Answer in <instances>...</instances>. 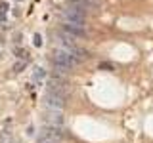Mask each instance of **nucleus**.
I'll return each mask as SVG.
<instances>
[{"mask_svg": "<svg viewBox=\"0 0 153 143\" xmlns=\"http://www.w3.org/2000/svg\"><path fill=\"white\" fill-rule=\"evenodd\" d=\"M33 42H35V46H42V38H40V35H35V36H33Z\"/></svg>", "mask_w": 153, "mask_h": 143, "instance_id": "f8f14e48", "label": "nucleus"}, {"mask_svg": "<svg viewBox=\"0 0 153 143\" xmlns=\"http://www.w3.org/2000/svg\"><path fill=\"white\" fill-rule=\"evenodd\" d=\"M0 57H2V54H0Z\"/></svg>", "mask_w": 153, "mask_h": 143, "instance_id": "2eb2a0df", "label": "nucleus"}, {"mask_svg": "<svg viewBox=\"0 0 153 143\" xmlns=\"http://www.w3.org/2000/svg\"><path fill=\"white\" fill-rule=\"evenodd\" d=\"M57 40H59V44L63 46V50H69V52H73L75 48H76V44H75V38L71 36V35H57Z\"/></svg>", "mask_w": 153, "mask_h": 143, "instance_id": "0eeeda50", "label": "nucleus"}, {"mask_svg": "<svg viewBox=\"0 0 153 143\" xmlns=\"http://www.w3.org/2000/svg\"><path fill=\"white\" fill-rule=\"evenodd\" d=\"M54 63H56V67H57L59 73H65V71L73 69V67L79 63V59H76L69 50H57L54 54Z\"/></svg>", "mask_w": 153, "mask_h": 143, "instance_id": "f257e3e1", "label": "nucleus"}, {"mask_svg": "<svg viewBox=\"0 0 153 143\" xmlns=\"http://www.w3.org/2000/svg\"><path fill=\"white\" fill-rule=\"evenodd\" d=\"M40 136H42V137H46V139H50V141H56V143H59V141L65 137V132L61 130V126H54V124H46V126L42 128Z\"/></svg>", "mask_w": 153, "mask_h": 143, "instance_id": "7ed1b4c3", "label": "nucleus"}, {"mask_svg": "<svg viewBox=\"0 0 153 143\" xmlns=\"http://www.w3.org/2000/svg\"><path fill=\"white\" fill-rule=\"evenodd\" d=\"M100 69H109V71H113V65H111V63H100Z\"/></svg>", "mask_w": 153, "mask_h": 143, "instance_id": "ddd939ff", "label": "nucleus"}, {"mask_svg": "<svg viewBox=\"0 0 153 143\" xmlns=\"http://www.w3.org/2000/svg\"><path fill=\"white\" fill-rule=\"evenodd\" d=\"M63 17L67 23H76V25H84L86 21V10L82 8H75V6H67L63 12Z\"/></svg>", "mask_w": 153, "mask_h": 143, "instance_id": "f03ea898", "label": "nucleus"}, {"mask_svg": "<svg viewBox=\"0 0 153 143\" xmlns=\"http://www.w3.org/2000/svg\"><path fill=\"white\" fill-rule=\"evenodd\" d=\"M13 139H12V133L10 132H2L0 133V143H12Z\"/></svg>", "mask_w": 153, "mask_h": 143, "instance_id": "6e6552de", "label": "nucleus"}, {"mask_svg": "<svg viewBox=\"0 0 153 143\" xmlns=\"http://www.w3.org/2000/svg\"><path fill=\"white\" fill-rule=\"evenodd\" d=\"M8 13V4L6 2H0V17L4 19V15Z\"/></svg>", "mask_w": 153, "mask_h": 143, "instance_id": "9d476101", "label": "nucleus"}, {"mask_svg": "<svg viewBox=\"0 0 153 143\" xmlns=\"http://www.w3.org/2000/svg\"><path fill=\"white\" fill-rule=\"evenodd\" d=\"M63 32L71 35L73 38H86V31L82 25H76V23H65L63 25Z\"/></svg>", "mask_w": 153, "mask_h": 143, "instance_id": "39448f33", "label": "nucleus"}, {"mask_svg": "<svg viewBox=\"0 0 153 143\" xmlns=\"http://www.w3.org/2000/svg\"><path fill=\"white\" fill-rule=\"evenodd\" d=\"M23 69H25V61H17V63L13 65V71H16V73H21Z\"/></svg>", "mask_w": 153, "mask_h": 143, "instance_id": "1a4fd4ad", "label": "nucleus"}, {"mask_svg": "<svg viewBox=\"0 0 153 143\" xmlns=\"http://www.w3.org/2000/svg\"><path fill=\"white\" fill-rule=\"evenodd\" d=\"M35 78H44V69L36 67V69H35Z\"/></svg>", "mask_w": 153, "mask_h": 143, "instance_id": "9b49d317", "label": "nucleus"}, {"mask_svg": "<svg viewBox=\"0 0 153 143\" xmlns=\"http://www.w3.org/2000/svg\"><path fill=\"white\" fill-rule=\"evenodd\" d=\"M46 122L54 124V126H63V114H61L59 109H50L46 113Z\"/></svg>", "mask_w": 153, "mask_h": 143, "instance_id": "423d86ee", "label": "nucleus"}, {"mask_svg": "<svg viewBox=\"0 0 153 143\" xmlns=\"http://www.w3.org/2000/svg\"><path fill=\"white\" fill-rule=\"evenodd\" d=\"M46 107L50 109H63L65 107V97L63 94H57V92H52V90H48L46 92Z\"/></svg>", "mask_w": 153, "mask_h": 143, "instance_id": "20e7f679", "label": "nucleus"}, {"mask_svg": "<svg viewBox=\"0 0 153 143\" xmlns=\"http://www.w3.org/2000/svg\"><path fill=\"white\" fill-rule=\"evenodd\" d=\"M17 2H23V0H17Z\"/></svg>", "mask_w": 153, "mask_h": 143, "instance_id": "4468645a", "label": "nucleus"}]
</instances>
